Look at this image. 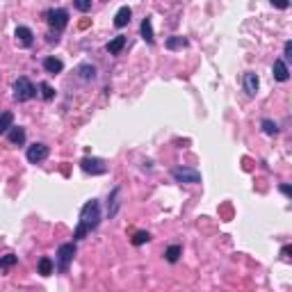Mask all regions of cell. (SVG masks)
<instances>
[{
  "label": "cell",
  "mask_w": 292,
  "mask_h": 292,
  "mask_svg": "<svg viewBox=\"0 0 292 292\" xmlns=\"http://www.w3.org/2000/svg\"><path fill=\"white\" fill-rule=\"evenodd\" d=\"M91 3H94V0H73V7H76L78 12H82V14H87V12L91 10Z\"/></svg>",
  "instance_id": "obj_25"
},
{
  "label": "cell",
  "mask_w": 292,
  "mask_h": 292,
  "mask_svg": "<svg viewBox=\"0 0 292 292\" xmlns=\"http://www.w3.org/2000/svg\"><path fill=\"white\" fill-rule=\"evenodd\" d=\"M14 37H16V43H19L21 48H30L34 43V32L28 28V25H19V28L14 30Z\"/></svg>",
  "instance_id": "obj_8"
},
{
  "label": "cell",
  "mask_w": 292,
  "mask_h": 292,
  "mask_svg": "<svg viewBox=\"0 0 292 292\" xmlns=\"http://www.w3.org/2000/svg\"><path fill=\"white\" fill-rule=\"evenodd\" d=\"M242 87H245V91H247L249 96L258 94V89H260V78H258V73L247 71L245 76H242Z\"/></svg>",
  "instance_id": "obj_9"
},
{
  "label": "cell",
  "mask_w": 292,
  "mask_h": 292,
  "mask_svg": "<svg viewBox=\"0 0 292 292\" xmlns=\"http://www.w3.org/2000/svg\"><path fill=\"white\" fill-rule=\"evenodd\" d=\"M78 78L80 80H85V82H89V80H96V67L94 64H80L78 67Z\"/></svg>",
  "instance_id": "obj_17"
},
{
  "label": "cell",
  "mask_w": 292,
  "mask_h": 292,
  "mask_svg": "<svg viewBox=\"0 0 292 292\" xmlns=\"http://www.w3.org/2000/svg\"><path fill=\"white\" fill-rule=\"evenodd\" d=\"M290 254H292V247L290 245H285L281 249V256H283V260H290Z\"/></svg>",
  "instance_id": "obj_29"
},
{
  "label": "cell",
  "mask_w": 292,
  "mask_h": 292,
  "mask_svg": "<svg viewBox=\"0 0 292 292\" xmlns=\"http://www.w3.org/2000/svg\"><path fill=\"white\" fill-rule=\"evenodd\" d=\"M76 242H64V245L57 247V256H55V267H57L60 274H67L69 267H71L73 258H76Z\"/></svg>",
  "instance_id": "obj_3"
},
{
  "label": "cell",
  "mask_w": 292,
  "mask_h": 292,
  "mask_svg": "<svg viewBox=\"0 0 292 292\" xmlns=\"http://www.w3.org/2000/svg\"><path fill=\"white\" fill-rule=\"evenodd\" d=\"M139 34H142V39L149 46H153L155 43V34H153V19L151 16H146V19L142 21V25H139Z\"/></svg>",
  "instance_id": "obj_11"
},
{
  "label": "cell",
  "mask_w": 292,
  "mask_h": 292,
  "mask_svg": "<svg viewBox=\"0 0 292 292\" xmlns=\"http://www.w3.org/2000/svg\"><path fill=\"white\" fill-rule=\"evenodd\" d=\"M187 46H190V39L181 37V34H173V37H169L167 41H164L167 50H183V48H187Z\"/></svg>",
  "instance_id": "obj_14"
},
{
  "label": "cell",
  "mask_w": 292,
  "mask_h": 292,
  "mask_svg": "<svg viewBox=\"0 0 292 292\" xmlns=\"http://www.w3.org/2000/svg\"><path fill=\"white\" fill-rule=\"evenodd\" d=\"M272 76H274V80H276V82H287V80H290V69H287V62H283V57L274 60Z\"/></svg>",
  "instance_id": "obj_10"
},
{
  "label": "cell",
  "mask_w": 292,
  "mask_h": 292,
  "mask_svg": "<svg viewBox=\"0 0 292 292\" xmlns=\"http://www.w3.org/2000/svg\"><path fill=\"white\" fill-rule=\"evenodd\" d=\"M130 19H133V10H130L128 5H124V7H121V10L114 14V28H119V30L126 28V25L130 23Z\"/></svg>",
  "instance_id": "obj_12"
},
{
  "label": "cell",
  "mask_w": 292,
  "mask_h": 292,
  "mask_svg": "<svg viewBox=\"0 0 292 292\" xmlns=\"http://www.w3.org/2000/svg\"><path fill=\"white\" fill-rule=\"evenodd\" d=\"M98 224H101V203H98V199H89L80 208V219H78V226L73 230V242H78L85 235H89L91 230H96Z\"/></svg>",
  "instance_id": "obj_1"
},
{
  "label": "cell",
  "mask_w": 292,
  "mask_h": 292,
  "mask_svg": "<svg viewBox=\"0 0 292 292\" xmlns=\"http://www.w3.org/2000/svg\"><path fill=\"white\" fill-rule=\"evenodd\" d=\"M12 91H14V98L19 103H25V101H32L34 96H37V87L32 85V80L25 76H19L12 85Z\"/></svg>",
  "instance_id": "obj_4"
},
{
  "label": "cell",
  "mask_w": 292,
  "mask_h": 292,
  "mask_svg": "<svg viewBox=\"0 0 292 292\" xmlns=\"http://www.w3.org/2000/svg\"><path fill=\"white\" fill-rule=\"evenodd\" d=\"M183 256V247L181 245H171V247H167V249H164V260H167V263H178V258H181Z\"/></svg>",
  "instance_id": "obj_19"
},
{
  "label": "cell",
  "mask_w": 292,
  "mask_h": 292,
  "mask_svg": "<svg viewBox=\"0 0 292 292\" xmlns=\"http://www.w3.org/2000/svg\"><path fill=\"white\" fill-rule=\"evenodd\" d=\"M292 60V41H285L283 46V62H290Z\"/></svg>",
  "instance_id": "obj_27"
},
{
  "label": "cell",
  "mask_w": 292,
  "mask_h": 292,
  "mask_svg": "<svg viewBox=\"0 0 292 292\" xmlns=\"http://www.w3.org/2000/svg\"><path fill=\"white\" fill-rule=\"evenodd\" d=\"M171 178L176 183H181V185H197V183H201V171H197L192 167H173Z\"/></svg>",
  "instance_id": "obj_5"
},
{
  "label": "cell",
  "mask_w": 292,
  "mask_h": 292,
  "mask_svg": "<svg viewBox=\"0 0 292 292\" xmlns=\"http://www.w3.org/2000/svg\"><path fill=\"white\" fill-rule=\"evenodd\" d=\"M119 194H121V190L114 187V190L110 192V197H107V215L110 217H114L116 212H119Z\"/></svg>",
  "instance_id": "obj_16"
},
{
  "label": "cell",
  "mask_w": 292,
  "mask_h": 292,
  "mask_svg": "<svg viewBox=\"0 0 292 292\" xmlns=\"http://www.w3.org/2000/svg\"><path fill=\"white\" fill-rule=\"evenodd\" d=\"M278 190H281L283 194H285V197H290V194H292V187L287 185V183H281V187H278Z\"/></svg>",
  "instance_id": "obj_30"
},
{
  "label": "cell",
  "mask_w": 292,
  "mask_h": 292,
  "mask_svg": "<svg viewBox=\"0 0 292 292\" xmlns=\"http://www.w3.org/2000/svg\"><path fill=\"white\" fill-rule=\"evenodd\" d=\"M16 256L14 254H7L5 258H0V267H12V265H16Z\"/></svg>",
  "instance_id": "obj_26"
},
{
  "label": "cell",
  "mask_w": 292,
  "mask_h": 292,
  "mask_svg": "<svg viewBox=\"0 0 292 292\" xmlns=\"http://www.w3.org/2000/svg\"><path fill=\"white\" fill-rule=\"evenodd\" d=\"M39 89H41V98H43V101H53V98H55V89L48 85V82H41V85H39Z\"/></svg>",
  "instance_id": "obj_24"
},
{
  "label": "cell",
  "mask_w": 292,
  "mask_h": 292,
  "mask_svg": "<svg viewBox=\"0 0 292 292\" xmlns=\"http://www.w3.org/2000/svg\"><path fill=\"white\" fill-rule=\"evenodd\" d=\"M269 3H272L276 10H287V7H290V0H269Z\"/></svg>",
  "instance_id": "obj_28"
},
{
  "label": "cell",
  "mask_w": 292,
  "mask_h": 292,
  "mask_svg": "<svg viewBox=\"0 0 292 292\" xmlns=\"http://www.w3.org/2000/svg\"><path fill=\"white\" fill-rule=\"evenodd\" d=\"M53 269H55V263L48 256H43L41 260H39V265H37V272L41 274V276H50L53 274Z\"/></svg>",
  "instance_id": "obj_20"
},
{
  "label": "cell",
  "mask_w": 292,
  "mask_h": 292,
  "mask_svg": "<svg viewBox=\"0 0 292 292\" xmlns=\"http://www.w3.org/2000/svg\"><path fill=\"white\" fill-rule=\"evenodd\" d=\"M130 242H133L135 247H142V245H146V242H151V233H149V230H137Z\"/></svg>",
  "instance_id": "obj_22"
},
{
  "label": "cell",
  "mask_w": 292,
  "mask_h": 292,
  "mask_svg": "<svg viewBox=\"0 0 292 292\" xmlns=\"http://www.w3.org/2000/svg\"><path fill=\"white\" fill-rule=\"evenodd\" d=\"M12 126H14V114L12 112H0V135H5Z\"/></svg>",
  "instance_id": "obj_21"
},
{
  "label": "cell",
  "mask_w": 292,
  "mask_h": 292,
  "mask_svg": "<svg viewBox=\"0 0 292 292\" xmlns=\"http://www.w3.org/2000/svg\"><path fill=\"white\" fill-rule=\"evenodd\" d=\"M80 169L85 173H91V176H103V173H107V164H105V160H101V158H82Z\"/></svg>",
  "instance_id": "obj_7"
},
{
  "label": "cell",
  "mask_w": 292,
  "mask_h": 292,
  "mask_svg": "<svg viewBox=\"0 0 292 292\" xmlns=\"http://www.w3.org/2000/svg\"><path fill=\"white\" fill-rule=\"evenodd\" d=\"M105 48H107V53H110V55H119L121 50L126 48V37H124V34H119V37H114L112 41H107Z\"/></svg>",
  "instance_id": "obj_18"
},
{
  "label": "cell",
  "mask_w": 292,
  "mask_h": 292,
  "mask_svg": "<svg viewBox=\"0 0 292 292\" xmlns=\"http://www.w3.org/2000/svg\"><path fill=\"white\" fill-rule=\"evenodd\" d=\"M43 19H46L48 28L53 30L55 34H60L69 25V12L64 7H50V10L43 12Z\"/></svg>",
  "instance_id": "obj_2"
},
{
  "label": "cell",
  "mask_w": 292,
  "mask_h": 292,
  "mask_svg": "<svg viewBox=\"0 0 292 292\" xmlns=\"http://www.w3.org/2000/svg\"><path fill=\"white\" fill-rule=\"evenodd\" d=\"M43 71L50 73V76H57L64 71V62L60 57H46L43 60Z\"/></svg>",
  "instance_id": "obj_13"
},
{
  "label": "cell",
  "mask_w": 292,
  "mask_h": 292,
  "mask_svg": "<svg viewBox=\"0 0 292 292\" xmlns=\"http://www.w3.org/2000/svg\"><path fill=\"white\" fill-rule=\"evenodd\" d=\"M46 41H48V43H57V41H60V37H57V34H48Z\"/></svg>",
  "instance_id": "obj_31"
},
{
  "label": "cell",
  "mask_w": 292,
  "mask_h": 292,
  "mask_svg": "<svg viewBox=\"0 0 292 292\" xmlns=\"http://www.w3.org/2000/svg\"><path fill=\"white\" fill-rule=\"evenodd\" d=\"M260 128H263L265 135H278V130H281L276 121H272V119H263L260 121Z\"/></svg>",
  "instance_id": "obj_23"
},
{
  "label": "cell",
  "mask_w": 292,
  "mask_h": 292,
  "mask_svg": "<svg viewBox=\"0 0 292 292\" xmlns=\"http://www.w3.org/2000/svg\"><path fill=\"white\" fill-rule=\"evenodd\" d=\"M48 153H50V149H48L43 142H34L28 146V151H25V158H28L30 164H41L43 160L48 158Z\"/></svg>",
  "instance_id": "obj_6"
},
{
  "label": "cell",
  "mask_w": 292,
  "mask_h": 292,
  "mask_svg": "<svg viewBox=\"0 0 292 292\" xmlns=\"http://www.w3.org/2000/svg\"><path fill=\"white\" fill-rule=\"evenodd\" d=\"M7 137H10V142L14 144V146H23L25 144V128H21V126H12V128L7 130Z\"/></svg>",
  "instance_id": "obj_15"
}]
</instances>
